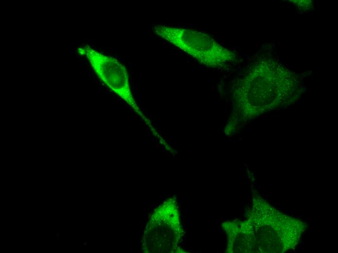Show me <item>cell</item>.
Masks as SVG:
<instances>
[{
    "mask_svg": "<svg viewBox=\"0 0 338 253\" xmlns=\"http://www.w3.org/2000/svg\"><path fill=\"white\" fill-rule=\"evenodd\" d=\"M155 34L207 66L219 67L229 61L230 52L207 34L189 29L164 25L154 28Z\"/></svg>",
    "mask_w": 338,
    "mask_h": 253,
    "instance_id": "cell-1",
    "label": "cell"
},
{
    "mask_svg": "<svg viewBox=\"0 0 338 253\" xmlns=\"http://www.w3.org/2000/svg\"><path fill=\"white\" fill-rule=\"evenodd\" d=\"M85 54L98 77L108 87L140 114L131 92L128 72L126 67L118 60L106 55L87 46L79 49Z\"/></svg>",
    "mask_w": 338,
    "mask_h": 253,
    "instance_id": "cell-2",
    "label": "cell"
}]
</instances>
